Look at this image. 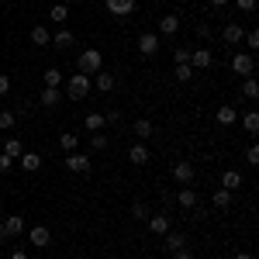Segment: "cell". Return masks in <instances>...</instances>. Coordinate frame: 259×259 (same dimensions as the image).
<instances>
[{
	"label": "cell",
	"mask_w": 259,
	"mask_h": 259,
	"mask_svg": "<svg viewBox=\"0 0 259 259\" xmlns=\"http://www.w3.org/2000/svg\"><path fill=\"white\" fill-rule=\"evenodd\" d=\"M31 41H35V45H52V31H49L45 24H35V28H31Z\"/></svg>",
	"instance_id": "4316f807"
},
{
	"label": "cell",
	"mask_w": 259,
	"mask_h": 259,
	"mask_svg": "<svg viewBox=\"0 0 259 259\" xmlns=\"http://www.w3.org/2000/svg\"><path fill=\"white\" fill-rule=\"evenodd\" d=\"M11 166H14V159H11V156H4V152H0V173H7V169H11Z\"/></svg>",
	"instance_id": "60d3db41"
},
{
	"label": "cell",
	"mask_w": 259,
	"mask_h": 259,
	"mask_svg": "<svg viewBox=\"0 0 259 259\" xmlns=\"http://www.w3.org/2000/svg\"><path fill=\"white\" fill-rule=\"evenodd\" d=\"M252 69H256L252 52H235V56H232V73H235V76H252Z\"/></svg>",
	"instance_id": "5b68a950"
},
{
	"label": "cell",
	"mask_w": 259,
	"mask_h": 259,
	"mask_svg": "<svg viewBox=\"0 0 259 259\" xmlns=\"http://www.w3.org/2000/svg\"><path fill=\"white\" fill-rule=\"evenodd\" d=\"M49 18L52 21H69V4H56V7H52V11H49Z\"/></svg>",
	"instance_id": "1f68e13d"
},
{
	"label": "cell",
	"mask_w": 259,
	"mask_h": 259,
	"mask_svg": "<svg viewBox=\"0 0 259 259\" xmlns=\"http://www.w3.org/2000/svg\"><path fill=\"white\" fill-rule=\"evenodd\" d=\"M59 83H62V73L56 66H49V69H45V87H59Z\"/></svg>",
	"instance_id": "836d02e7"
},
{
	"label": "cell",
	"mask_w": 259,
	"mask_h": 259,
	"mask_svg": "<svg viewBox=\"0 0 259 259\" xmlns=\"http://www.w3.org/2000/svg\"><path fill=\"white\" fill-rule=\"evenodd\" d=\"M132 132L145 142V139H152V135H156V124H152L149 118H139V121H132Z\"/></svg>",
	"instance_id": "ffe728a7"
},
{
	"label": "cell",
	"mask_w": 259,
	"mask_h": 259,
	"mask_svg": "<svg viewBox=\"0 0 259 259\" xmlns=\"http://www.w3.org/2000/svg\"><path fill=\"white\" fill-rule=\"evenodd\" d=\"M235 259H252V252H239V256H235Z\"/></svg>",
	"instance_id": "7dc6e473"
},
{
	"label": "cell",
	"mask_w": 259,
	"mask_h": 259,
	"mask_svg": "<svg viewBox=\"0 0 259 259\" xmlns=\"http://www.w3.org/2000/svg\"><path fill=\"white\" fill-rule=\"evenodd\" d=\"M177 31H180V14H162V18H159V31H156V35L173 38Z\"/></svg>",
	"instance_id": "8fae6325"
},
{
	"label": "cell",
	"mask_w": 259,
	"mask_h": 259,
	"mask_svg": "<svg viewBox=\"0 0 259 259\" xmlns=\"http://www.w3.org/2000/svg\"><path fill=\"white\" fill-rule=\"evenodd\" d=\"M245 45H249V49H259V31H245Z\"/></svg>",
	"instance_id": "f35d334b"
},
{
	"label": "cell",
	"mask_w": 259,
	"mask_h": 259,
	"mask_svg": "<svg viewBox=\"0 0 259 259\" xmlns=\"http://www.w3.org/2000/svg\"><path fill=\"white\" fill-rule=\"evenodd\" d=\"M132 218H135V221H145V218H149V207H145L142 200H135V204H132Z\"/></svg>",
	"instance_id": "d590c367"
},
{
	"label": "cell",
	"mask_w": 259,
	"mask_h": 259,
	"mask_svg": "<svg viewBox=\"0 0 259 259\" xmlns=\"http://www.w3.org/2000/svg\"><path fill=\"white\" fill-rule=\"evenodd\" d=\"M162 239H166V242H162L166 252H180V249H187V235H183V232H173V228H169Z\"/></svg>",
	"instance_id": "2e32d148"
},
{
	"label": "cell",
	"mask_w": 259,
	"mask_h": 259,
	"mask_svg": "<svg viewBox=\"0 0 259 259\" xmlns=\"http://www.w3.org/2000/svg\"><path fill=\"white\" fill-rule=\"evenodd\" d=\"M52 45H59V49H73V45H76V35H73L69 28H59V31L52 35Z\"/></svg>",
	"instance_id": "603a6c76"
},
{
	"label": "cell",
	"mask_w": 259,
	"mask_h": 259,
	"mask_svg": "<svg viewBox=\"0 0 259 259\" xmlns=\"http://www.w3.org/2000/svg\"><path fill=\"white\" fill-rule=\"evenodd\" d=\"M24 232H28L24 214H4V221H0V239H18Z\"/></svg>",
	"instance_id": "7a4b0ae2"
},
{
	"label": "cell",
	"mask_w": 259,
	"mask_h": 259,
	"mask_svg": "<svg viewBox=\"0 0 259 259\" xmlns=\"http://www.w3.org/2000/svg\"><path fill=\"white\" fill-rule=\"evenodd\" d=\"M242 97H245V100H256L259 97V83L252 80V76H245V83H242Z\"/></svg>",
	"instance_id": "f1b7e54d"
},
{
	"label": "cell",
	"mask_w": 259,
	"mask_h": 259,
	"mask_svg": "<svg viewBox=\"0 0 259 259\" xmlns=\"http://www.w3.org/2000/svg\"><path fill=\"white\" fill-rule=\"evenodd\" d=\"M221 38L228 41V45H239V41L245 38V28H242L239 21H228V24H225V31H221Z\"/></svg>",
	"instance_id": "5bb4252c"
},
{
	"label": "cell",
	"mask_w": 259,
	"mask_h": 259,
	"mask_svg": "<svg viewBox=\"0 0 259 259\" xmlns=\"http://www.w3.org/2000/svg\"><path fill=\"white\" fill-rule=\"evenodd\" d=\"M235 4H239L242 14H252V11H256V0H235Z\"/></svg>",
	"instance_id": "ab89813d"
},
{
	"label": "cell",
	"mask_w": 259,
	"mask_h": 259,
	"mask_svg": "<svg viewBox=\"0 0 259 259\" xmlns=\"http://www.w3.org/2000/svg\"><path fill=\"white\" fill-rule=\"evenodd\" d=\"M41 104H45V107H59L62 104V90L59 87H41Z\"/></svg>",
	"instance_id": "7402d4cb"
},
{
	"label": "cell",
	"mask_w": 259,
	"mask_h": 259,
	"mask_svg": "<svg viewBox=\"0 0 259 259\" xmlns=\"http://www.w3.org/2000/svg\"><path fill=\"white\" fill-rule=\"evenodd\" d=\"M107 259H121V256H107Z\"/></svg>",
	"instance_id": "f907efd6"
},
{
	"label": "cell",
	"mask_w": 259,
	"mask_h": 259,
	"mask_svg": "<svg viewBox=\"0 0 259 259\" xmlns=\"http://www.w3.org/2000/svg\"><path fill=\"white\" fill-rule=\"evenodd\" d=\"M104 7H107L111 18H132L135 7H139V0H104Z\"/></svg>",
	"instance_id": "277c9868"
},
{
	"label": "cell",
	"mask_w": 259,
	"mask_h": 259,
	"mask_svg": "<svg viewBox=\"0 0 259 259\" xmlns=\"http://www.w3.org/2000/svg\"><path fill=\"white\" fill-rule=\"evenodd\" d=\"M242 128H245L249 135H256V132H259V114H256V111H249V114L242 118Z\"/></svg>",
	"instance_id": "4dcf8cb0"
},
{
	"label": "cell",
	"mask_w": 259,
	"mask_h": 259,
	"mask_svg": "<svg viewBox=\"0 0 259 259\" xmlns=\"http://www.w3.org/2000/svg\"><path fill=\"white\" fill-rule=\"evenodd\" d=\"M94 87H97L100 94H111V90L118 87V76H114V73H104V69H100V73H94Z\"/></svg>",
	"instance_id": "9a60e30c"
},
{
	"label": "cell",
	"mask_w": 259,
	"mask_h": 259,
	"mask_svg": "<svg viewBox=\"0 0 259 259\" xmlns=\"http://www.w3.org/2000/svg\"><path fill=\"white\" fill-rule=\"evenodd\" d=\"M62 166L69 169V173H90V156L87 152H66V159H62Z\"/></svg>",
	"instance_id": "8992f818"
},
{
	"label": "cell",
	"mask_w": 259,
	"mask_h": 259,
	"mask_svg": "<svg viewBox=\"0 0 259 259\" xmlns=\"http://www.w3.org/2000/svg\"><path fill=\"white\" fill-rule=\"evenodd\" d=\"M66 4H83V0H66Z\"/></svg>",
	"instance_id": "c3c4849f"
},
{
	"label": "cell",
	"mask_w": 259,
	"mask_h": 259,
	"mask_svg": "<svg viewBox=\"0 0 259 259\" xmlns=\"http://www.w3.org/2000/svg\"><path fill=\"white\" fill-rule=\"evenodd\" d=\"M173 62H190V49H173Z\"/></svg>",
	"instance_id": "8d00e7d4"
},
{
	"label": "cell",
	"mask_w": 259,
	"mask_h": 259,
	"mask_svg": "<svg viewBox=\"0 0 259 259\" xmlns=\"http://www.w3.org/2000/svg\"><path fill=\"white\" fill-rule=\"evenodd\" d=\"M197 38H211V24H197Z\"/></svg>",
	"instance_id": "7bdbcfd3"
},
{
	"label": "cell",
	"mask_w": 259,
	"mask_h": 259,
	"mask_svg": "<svg viewBox=\"0 0 259 259\" xmlns=\"http://www.w3.org/2000/svg\"><path fill=\"white\" fill-rule=\"evenodd\" d=\"M173 76H177L180 83H190V80H194V69H190V62H180V66H177V73H173Z\"/></svg>",
	"instance_id": "d6a6232c"
},
{
	"label": "cell",
	"mask_w": 259,
	"mask_h": 259,
	"mask_svg": "<svg viewBox=\"0 0 259 259\" xmlns=\"http://www.w3.org/2000/svg\"><path fill=\"white\" fill-rule=\"evenodd\" d=\"M11 128H18V114L14 111H0V132H11Z\"/></svg>",
	"instance_id": "f546056e"
},
{
	"label": "cell",
	"mask_w": 259,
	"mask_h": 259,
	"mask_svg": "<svg viewBox=\"0 0 259 259\" xmlns=\"http://www.w3.org/2000/svg\"><path fill=\"white\" fill-rule=\"evenodd\" d=\"M225 4H232V0H211V7H225Z\"/></svg>",
	"instance_id": "bcb514c9"
},
{
	"label": "cell",
	"mask_w": 259,
	"mask_h": 259,
	"mask_svg": "<svg viewBox=\"0 0 259 259\" xmlns=\"http://www.w3.org/2000/svg\"><path fill=\"white\" fill-rule=\"evenodd\" d=\"M59 145L66 149V152H80V135H76V132H62Z\"/></svg>",
	"instance_id": "d4e9b609"
},
{
	"label": "cell",
	"mask_w": 259,
	"mask_h": 259,
	"mask_svg": "<svg viewBox=\"0 0 259 259\" xmlns=\"http://www.w3.org/2000/svg\"><path fill=\"white\" fill-rule=\"evenodd\" d=\"M18 162H21L24 173H38V169H41V156H38V152H28V149L18 156Z\"/></svg>",
	"instance_id": "e0dca14e"
},
{
	"label": "cell",
	"mask_w": 259,
	"mask_h": 259,
	"mask_svg": "<svg viewBox=\"0 0 259 259\" xmlns=\"http://www.w3.org/2000/svg\"><path fill=\"white\" fill-rule=\"evenodd\" d=\"M11 259H28V252H24V249H14V252H11Z\"/></svg>",
	"instance_id": "f6af8a7d"
},
{
	"label": "cell",
	"mask_w": 259,
	"mask_h": 259,
	"mask_svg": "<svg viewBox=\"0 0 259 259\" xmlns=\"http://www.w3.org/2000/svg\"><path fill=\"white\" fill-rule=\"evenodd\" d=\"M194 177H197V169H194V162H190V159H180L177 166H173V180H177L180 187H190Z\"/></svg>",
	"instance_id": "52a82bcc"
},
{
	"label": "cell",
	"mask_w": 259,
	"mask_h": 259,
	"mask_svg": "<svg viewBox=\"0 0 259 259\" xmlns=\"http://www.w3.org/2000/svg\"><path fill=\"white\" fill-rule=\"evenodd\" d=\"M173 256L177 259H194V252H190V249H180V252H173Z\"/></svg>",
	"instance_id": "ee69618b"
},
{
	"label": "cell",
	"mask_w": 259,
	"mask_h": 259,
	"mask_svg": "<svg viewBox=\"0 0 259 259\" xmlns=\"http://www.w3.org/2000/svg\"><path fill=\"white\" fill-rule=\"evenodd\" d=\"M139 52L145 59H152V56L159 52V35H156V31H142L139 35Z\"/></svg>",
	"instance_id": "ba28073f"
},
{
	"label": "cell",
	"mask_w": 259,
	"mask_h": 259,
	"mask_svg": "<svg viewBox=\"0 0 259 259\" xmlns=\"http://www.w3.org/2000/svg\"><path fill=\"white\" fill-rule=\"evenodd\" d=\"M76 69H80L83 76H94L104 69V56H100V49H83L80 59H76Z\"/></svg>",
	"instance_id": "6da1fadb"
},
{
	"label": "cell",
	"mask_w": 259,
	"mask_h": 259,
	"mask_svg": "<svg viewBox=\"0 0 259 259\" xmlns=\"http://www.w3.org/2000/svg\"><path fill=\"white\" fill-rule=\"evenodd\" d=\"M145 225H149V232H152V235H166V232H169V214H149V218H145Z\"/></svg>",
	"instance_id": "4fadbf2b"
},
{
	"label": "cell",
	"mask_w": 259,
	"mask_h": 259,
	"mask_svg": "<svg viewBox=\"0 0 259 259\" xmlns=\"http://www.w3.org/2000/svg\"><path fill=\"white\" fill-rule=\"evenodd\" d=\"M242 183H245V177H242L239 169H225V173H221V187H225V190H232V194L239 190Z\"/></svg>",
	"instance_id": "d6986e66"
},
{
	"label": "cell",
	"mask_w": 259,
	"mask_h": 259,
	"mask_svg": "<svg viewBox=\"0 0 259 259\" xmlns=\"http://www.w3.org/2000/svg\"><path fill=\"white\" fill-rule=\"evenodd\" d=\"M214 118H218V124H225V128H228V124H235V121H239V111H235L232 104H221L218 111H214Z\"/></svg>",
	"instance_id": "44dd1931"
},
{
	"label": "cell",
	"mask_w": 259,
	"mask_h": 259,
	"mask_svg": "<svg viewBox=\"0 0 259 259\" xmlns=\"http://www.w3.org/2000/svg\"><path fill=\"white\" fill-rule=\"evenodd\" d=\"M211 204H214L218 211H225V207H232V190H225V187H218V190L211 194Z\"/></svg>",
	"instance_id": "cb8c5ba5"
},
{
	"label": "cell",
	"mask_w": 259,
	"mask_h": 259,
	"mask_svg": "<svg viewBox=\"0 0 259 259\" xmlns=\"http://www.w3.org/2000/svg\"><path fill=\"white\" fill-rule=\"evenodd\" d=\"M28 242H31L35 249H49V245H52V232H49L45 225H35V228H28Z\"/></svg>",
	"instance_id": "9c48e42d"
},
{
	"label": "cell",
	"mask_w": 259,
	"mask_h": 259,
	"mask_svg": "<svg viewBox=\"0 0 259 259\" xmlns=\"http://www.w3.org/2000/svg\"><path fill=\"white\" fill-rule=\"evenodd\" d=\"M0 221H4V207H0Z\"/></svg>",
	"instance_id": "681fc988"
},
{
	"label": "cell",
	"mask_w": 259,
	"mask_h": 259,
	"mask_svg": "<svg viewBox=\"0 0 259 259\" xmlns=\"http://www.w3.org/2000/svg\"><path fill=\"white\" fill-rule=\"evenodd\" d=\"M0 152H4V156H11V159H18L21 152H24V142H21V139H7L4 145H0Z\"/></svg>",
	"instance_id": "484cf974"
},
{
	"label": "cell",
	"mask_w": 259,
	"mask_h": 259,
	"mask_svg": "<svg viewBox=\"0 0 259 259\" xmlns=\"http://www.w3.org/2000/svg\"><path fill=\"white\" fill-rule=\"evenodd\" d=\"M245 162H249V166H256V162H259V149H256V145L245 149Z\"/></svg>",
	"instance_id": "74e56055"
},
{
	"label": "cell",
	"mask_w": 259,
	"mask_h": 259,
	"mask_svg": "<svg viewBox=\"0 0 259 259\" xmlns=\"http://www.w3.org/2000/svg\"><path fill=\"white\" fill-rule=\"evenodd\" d=\"M177 204L183 207V211H194V207H197V190H194V187H180Z\"/></svg>",
	"instance_id": "ac0fdd59"
},
{
	"label": "cell",
	"mask_w": 259,
	"mask_h": 259,
	"mask_svg": "<svg viewBox=\"0 0 259 259\" xmlns=\"http://www.w3.org/2000/svg\"><path fill=\"white\" fill-rule=\"evenodd\" d=\"M7 90H11V76H0V97H7Z\"/></svg>",
	"instance_id": "b9f144b4"
},
{
	"label": "cell",
	"mask_w": 259,
	"mask_h": 259,
	"mask_svg": "<svg viewBox=\"0 0 259 259\" xmlns=\"http://www.w3.org/2000/svg\"><path fill=\"white\" fill-rule=\"evenodd\" d=\"M83 124H87V132H104V124H107V121H104V114H100V111H90Z\"/></svg>",
	"instance_id": "83f0119b"
},
{
	"label": "cell",
	"mask_w": 259,
	"mask_h": 259,
	"mask_svg": "<svg viewBox=\"0 0 259 259\" xmlns=\"http://www.w3.org/2000/svg\"><path fill=\"white\" fill-rule=\"evenodd\" d=\"M211 62H214L211 49H190V69H211Z\"/></svg>",
	"instance_id": "30bf717a"
},
{
	"label": "cell",
	"mask_w": 259,
	"mask_h": 259,
	"mask_svg": "<svg viewBox=\"0 0 259 259\" xmlns=\"http://www.w3.org/2000/svg\"><path fill=\"white\" fill-rule=\"evenodd\" d=\"M90 87H94V80L83 76V73H76V76H69V83H66V97L69 100H83L87 94H90Z\"/></svg>",
	"instance_id": "3957f363"
},
{
	"label": "cell",
	"mask_w": 259,
	"mask_h": 259,
	"mask_svg": "<svg viewBox=\"0 0 259 259\" xmlns=\"http://www.w3.org/2000/svg\"><path fill=\"white\" fill-rule=\"evenodd\" d=\"M149 159H152V152H149V145H145V142H139V145H132V149H128V162H132V166H145Z\"/></svg>",
	"instance_id": "7c38bea8"
},
{
	"label": "cell",
	"mask_w": 259,
	"mask_h": 259,
	"mask_svg": "<svg viewBox=\"0 0 259 259\" xmlns=\"http://www.w3.org/2000/svg\"><path fill=\"white\" fill-rule=\"evenodd\" d=\"M107 135H104V132H94V135H90V145H94V149H97V152H104V149H107Z\"/></svg>",
	"instance_id": "e575fe53"
}]
</instances>
